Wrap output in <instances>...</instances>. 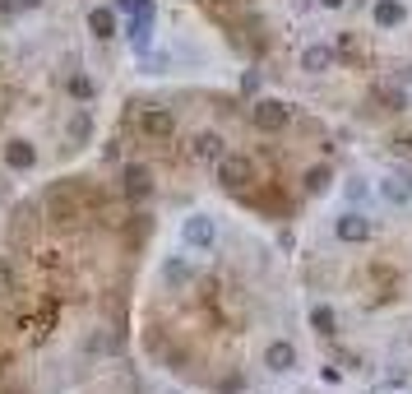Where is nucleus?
I'll list each match as a JSON object with an SVG mask.
<instances>
[{
	"label": "nucleus",
	"mask_w": 412,
	"mask_h": 394,
	"mask_svg": "<svg viewBox=\"0 0 412 394\" xmlns=\"http://www.w3.org/2000/svg\"><path fill=\"white\" fill-rule=\"evenodd\" d=\"M46 218H51V223H75V218H84V186H79V181H56V186L46 191Z\"/></svg>",
	"instance_id": "f257e3e1"
},
{
	"label": "nucleus",
	"mask_w": 412,
	"mask_h": 394,
	"mask_svg": "<svg viewBox=\"0 0 412 394\" xmlns=\"http://www.w3.org/2000/svg\"><path fill=\"white\" fill-rule=\"evenodd\" d=\"M250 121H255V130H264V135H273V130H283V125L292 121V107L278 98H264L250 107Z\"/></svg>",
	"instance_id": "f03ea898"
},
{
	"label": "nucleus",
	"mask_w": 412,
	"mask_h": 394,
	"mask_svg": "<svg viewBox=\"0 0 412 394\" xmlns=\"http://www.w3.org/2000/svg\"><path fill=\"white\" fill-rule=\"evenodd\" d=\"M218 181H223V186H232V191H241L245 181H255V167H250V158H241V153H223V158H218Z\"/></svg>",
	"instance_id": "7ed1b4c3"
},
{
	"label": "nucleus",
	"mask_w": 412,
	"mask_h": 394,
	"mask_svg": "<svg viewBox=\"0 0 412 394\" xmlns=\"http://www.w3.org/2000/svg\"><path fill=\"white\" fill-rule=\"evenodd\" d=\"M181 241H186V246H195V250H209L213 241H218V227H213L209 214H190L186 227H181Z\"/></svg>",
	"instance_id": "20e7f679"
},
{
	"label": "nucleus",
	"mask_w": 412,
	"mask_h": 394,
	"mask_svg": "<svg viewBox=\"0 0 412 394\" xmlns=\"http://www.w3.org/2000/svg\"><path fill=\"white\" fill-rule=\"evenodd\" d=\"M121 181H125V200L130 204H144L148 195H153V172H148L144 163H130Z\"/></svg>",
	"instance_id": "39448f33"
},
{
	"label": "nucleus",
	"mask_w": 412,
	"mask_h": 394,
	"mask_svg": "<svg viewBox=\"0 0 412 394\" xmlns=\"http://www.w3.org/2000/svg\"><path fill=\"white\" fill-rule=\"evenodd\" d=\"M139 130H144L148 139H167L172 130H176V116H172L167 107H148V112L139 116Z\"/></svg>",
	"instance_id": "423d86ee"
},
{
	"label": "nucleus",
	"mask_w": 412,
	"mask_h": 394,
	"mask_svg": "<svg viewBox=\"0 0 412 394\" xmlns=\"http://www.w3.org/2000/svg\"><path fill=\"white\" fill-rule=\"evenodd\" d=\"M37 163V148L28 144V139H10L5 144V167H14V172H28Z\"/></svg>",
	"instance_id": "0eeeda50"
},
{
	"label": "nucleus",
	"mask_w": 412,
	"mask_h": 394,
	"mask_svg": "<svg viewBox=\"0 0 412 394\" xmlns=\"http://www.w3.org/2000/svg\"><path fill=\"white\" fill-rule=\"evenodd\" d=\"M338 61V46H306V56H301V70H311V75H324V70Z\"/></svg>",
	"instance_id": "6e6552de"
},
{
	"label": "nucleus",
	"mask_w": 412,
	"mask_h": 394,
	"mask_svg": "<svg viewBox=\"0 0 412 394\" xmlns=\"http://www.w3.org/2000/svg\"><path fill=\"white\" fill-rule=\"evenodd\" d=\"M264 367L269 371H292V367H297V348H292V343H269L264 348Z\"/></svg>",
	"instance_id": "1a4fd4ad"
},
{
	"label": "nucleus",
	"mask_w": 412,
	"mask_h": 394,
	"mask_svg": "<svg viewBox=\"0 0 412 394\" xmlns=\"http://www.w3.org/2000/svg\"><path fill=\"white\" fill-rule=\"evenodd\" d=\"M366 236H371L366 214H343L338 218V241H366Z\"/></svg>",
	"instance_id": "9d476101"
},
{
	"label": "nucleus",
	"mask_w": 412,
	"mask_h": 394,
	"mask_svg": "<svg viewBox=\"0 0 412 394\" xmlns=\"http://www.w3.org/2000/svg\"><path fill=\"white\" fill-rule=\"evenodd\" d=\"M403 19H408L403 0H375V23H380V28H399Z\"/></svg>",
	"instance_id": "9b49d317"
},
{
	"label": "nucleus",
	"mask_w": 412,
	"mask_h": 394,
	"mask_svg": "<svg viewBox=\"0 0 412 394\" xmlns=\"http://www.w3.org/2000/svg\"><path fill=\"white\" fill-rule=\"evenodd\" d=\"M380 195H385L390 204H408L412 181H408V177H385V181H380Z\"/></svg>",
	"instance_id": "f8f14e48"
},
{
	"label": "nucleus",
	"mask_w": 412,
	"mask_h": 394,
	"mask_svg": "<svg viewBox=\"0 0 412 394\" xmlns=\"http://www.w3.org/2000/svg\"><path fill=\"white\" fill-rule=\"evenodd\" d=\"M195 158H204V163H218V158H223V135L204 130V135L195 139Z\"/></svg>",
	"instance_id": "ddd939ff"
},
{
	"label": "nucleus",
	"mask_w": 412,
	"mask_h": 394,
	"mask_svg": "<svg viewBox=\"0 0 412 394\" xmlns=\"http://www.w3.org/2000/svg\"><path fill=\"white\" fill-rule=\"evenodd\" d=\"M89 28H93V37H112L116 33V14L112 10H93L89 14Z\"/></svg>",
	"instance_id": "4468645a"
},
{
	"label": "nucleus",
	"mask_w": 412,
	"mask_h": 394,
	"mask_svg": "<svg viewBox=\"0 0 412 394\" xmlns=\"http://www.w3.org/2000/svg\"><path fill=\"white\" fill-rule=\"evenodd\" d=\"M375 102L394 112V107H403V89L399 84H375Z\"/></svg>",
	"instance_id": "2eb2a0df"
},
{
	"label": "nucleus",
	"mask_w": 412,
	"mask_h": 394,
	"mask_svg": "<svg viewBox=\"0 0 412 394\" xmlns=\"http://www.w3.org/2000/svg\"><path fill=\"white\" fill-rule=\"evenodd\" d=\"M311 325L320 329V334H334L338 320H334V311H329V306H315V311H311Z\"/></svg>",
	"instance_id": "dca6fc26"
},
{
	"label": "nucleus",
	"mask_w": 412,
	"mask_h": 394,
	"mask_svg": "<svg viewBox=\"0 0 412 394\" xmlns=\"http://www.w3.org/2000/svg\"><path fill=\"white\" fill-rule=\"evenodd\" d=\"M89 130H93L89 112H75V121H70V139H75V144H84V139H89Z\"/></svg>",
	"instance_id": "f3484780"
},
{
	"label": "nucleus",
	"mask_w": 412,
	"mask_h": 394,
	"mask_svg": "<svg viewBox=\"0 0 412 394\" xmlns=\"http://www.w3.org/2000/svg\"><path fill=\"white\" fill-rule=\"evenodd\" d=\"M329 181H334V177H329V167H311V172H306V191H311V195H320L324 186H329Z\"/></svg>",
	"instance_id": "a211bd4d"
},
{
	"label": "nucleus",
	"mask_w": 412,
	"mask_h": 394,
	"mask_svg": "<svg viewBox=\"0 0 412 394\" xmlns=\"http://www.w3.org/2000/svg\"><path fill=\"white\" fill-rule=\"evenodd\" d=\"M70 93H75V98H89V93H93V84H89L84 75H75V79H70Z\"/></svg>",
	"instance_id": "6ab92c4d"
},
{
	"label": "nucleus",
	"mask_w": 412,
	"mask_h": 394,
	"mask_svg": "<svg viewBox=\"0 0 412 394\" xmlns=\"http://www.w3.org/2000/svg\"><path fill=\"white\" fill-rule=\"evenodd\" d=\"M42 0H0V10H37Z\"/></svg>",
	"instance_id": "aec40b11"
},
{
	"label": "nucleus",
	"mask_w": 412,
	"mask_h": 394,
	"mask_svg": "<svg viewBox=\"0 0 412 394\" xmlns=\"http://www.w3.org/2000/svg\"><path fill=\"white\" fill-rule=\"evenodd\" d=\"M320 5H324V10H338V5H343V0H320Z\"/></svg>",
	"instance_id": "412c9836"
},
{
	"label": "nucleus",
	"mask_w": 412,
	"mask_h": 394,
	"mask_svg": "<svg viewBox=\"0 0 412 394\" xmlns=\"http://www.w3.org/2000/svg\"><path fill=\"white\" fill-rule=\"evenodd\" d=\"M403 144H408V148H412V130H408V135H403Z\"/></svg>",
	"instance_id": "4be33fe9"
},
{
	"label": "nucleus",
	"mask_w": 412,
	"mask_h": 394,
	"mask_svg": "<svg viewBox=\"0 0 412 394\" xmlns=\"http://www.w3.org/2000/svg\"><path fill=\"white\" fill-rule=\"evenodd\" d=\"M172 394H181V390H172Z\"/></svg>",
	"instance_id": "5701e85b"
}]
</instances>
